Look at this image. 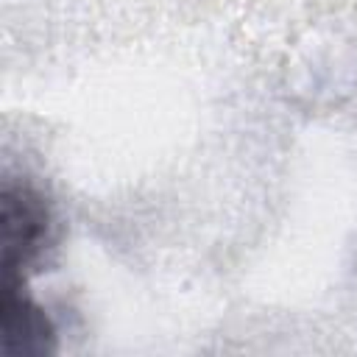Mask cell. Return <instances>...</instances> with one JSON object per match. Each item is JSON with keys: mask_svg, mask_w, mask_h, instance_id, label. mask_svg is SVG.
I'll return each mask as SVG.
<instances>
[{"mask_svg": "<svg viewBox=\"0 0 357 357\" xmlns=\"http://www.w3.org/2000/svg\"><path fill=\"white\" fill-rule=\"evenodd\" d=\"M47 234V209L42 198L22 187L6 184L0 195V268L3 284H22V271L39 257Z\"/></svg>", "mask_w": 357, "mask_h": 357, "instance_id": "1", "label": "cell"}, {"mask_svg": "<svg viewBox=\"0 0 357 357\" xmlns=\"http://www.w3.org/2000/svg\"><path fill=\"white\" fill-rule=\"evenodd\" d=\"M56 332L47 315L22 293V284H3L0 351L3 357H45L53 351Z\"/></svg>", "mask_w": 357, "mask_h": 357, "instance_id": "2", "label": "cell"}]
</instances>
